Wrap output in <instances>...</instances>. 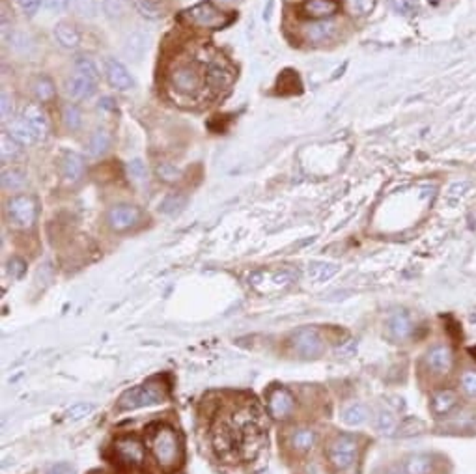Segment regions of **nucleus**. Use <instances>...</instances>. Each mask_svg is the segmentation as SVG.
Returning a JSON list of instances; mask_svg holds the SVG:
<instances>
[{
    "label": "nucleus",
    "mask_w": 476,
    "mask_h": 474,
    "mask_svg": "<svg viewBox=\"0 0 476 474\" xmlns=\"http://www.w3.org/2000/svg\"><path fill=\"white\" fill-rule=\"evenodd\" d=\"M146 446L162 473H176L183 463V443L172 426L155 424L148 429Z\"/></svg>",
    "instance_id": "1"
},
{
    "label": "nucleus",
    "mask_w": 476,
    "mask_h": 474,
    "mask_svg": "<svg viewBox=\"0 0 476 474\" xmlns=\"http://www.w3.org/2000/svg\"><path fill=\"white\" fill-rule=\"evenodd\" d=\"M363 450V437L353 433L335 435L325 450L332 474H358Z\"/></svg>",
    "instance_id": "2"
},
{
    "label": "nucleus",
    "mask_w": 476,
    "mask_h": 474,
    "mask_svg": "<svg viewBox=\"0 0 476 474\" xmlns=\"http://www.w3.org/2000/svg\"><path fill=\"white\" fill-rule=\"evenodd\" d=\"M170 396V387L164 379L153 378L146 383L136 385L133 389L125 390L116 401L118 411H136L142 407H151L164 403Z\"/></svg>",
    "instance_id": "3"
},
{
    "label": "nucleus",
    "mask_w": 476,
    "mask_h": 474,
    "mask_svg": "<svg viewBox=\"0 0 476 474\" xmlns=\"http://www.w3.org/2000/svg\"><path fill=\"white\" fill-rule=\"evenodd\" d=\"M297 271L291 267H271V269H254L248 273V286L258 294H276L297 280Z\"/></svg>",
    "instance_id": "4"
},
{
    "label": "nucleus",
    "mask_w": 476,
    "mask_h": 474,
    "mask_svg": "<svg viewBox=\"0 0 476 474\" xmlns=\"http://www.w3.org/2000/svg\"><path fill=\"white\" fill-rule=\"evenodd\" d=\"M290 351L297 359H318L325 353V338L318 329L301 327L290 336Z\"/></svg>",
    "instance_id": "5"
},
{
    "label": "nucleus",
    "mask_w": 476,
    "mask_h": 474,
    "mask_svg": "<svg viewBox=\"0 0 476 474\" xmlns=\"http://www.w3.org/2000/svg\"><path fill=\"white\" fill-rule=\"evenodd\" d=\"M183 17L189 21L190 24L195 27H200V29H209V30H220L224 27H228L232 21H234V15L218 10L215 4L211 2H200L196 6L189 8L187 12L183 13Z\"/></svg>",
    "instance_id": "6"
},
{
    "label": "nucleus",
    "mask_w": 476,
    "mask_h": 474,
    "mask_svg": "<svg viewBox=\"0 0 476 474\" xmlns=\"http://www.w3.org/2000/svg\"><path fill=\"white\" fill-rule=\"evenodd\" d=\"M6 217L15 230H30L38 217V206L30 194H17L6 203Z\"/></svg>",
    "instance_id": "7"
},
{
    "label": "nucleus",
    "mask_w": 476,
    "mask_h": 474,
    "mask_svg": "<svg viewBox=\"0 0 476 474\" xmlns=\"http://www.w3.org/2000/svg\"><path fill=\"white\" fill-rule=\"evenodd\" d=\"M112 454L120 467L140 468L146 463V446L134 435L118 437L112 445Z\"/></svg>",
    "instance_id": "8"
},
{
    "label": "nucleus",
    "mask_w": 476,
    "mask_h": 474,
    "mask_svg": "<svg viewBox=\"0 0 476 474\" xmlns=\"http://www.w3.org/2000/svg\"><path fill=\"white\" fill-rule=\"evenodd\" d=\"M265 405H267L269 417L279 422H286L293 417L297 400L290 389H286L282 385H274L265 394Z\"/></svg>",
    "instance_id": "9"
},
{
    "label": "nucleus",
    "mask_w": 476,
    "mask_h": 474,
    "mask_svg": "<svg viewBox=\"0 0 476 474\" xmlns=\"http://www.w3.org/2000/svg\"><path fill=\"white\" fill-rule=\"evenodd\" d=\"M426 372L433 375V378H447L450 375L456 364V357L450 345L447 344H435L431 345L430 350L426 351L422 357Z\"/></svg>",
    "instance_id": "10"
},
{
    "label": "nucleus",
    "mask_w": 476,
    "mask_h": 474,
    "mask_svg": "<svg viewBox=\"0 0 476 474\" xmlns=\"http://www.w3.org/2000/svg\"><path fill=\"white\" fill-rule=\"evenodd\" d=\"M202 77L200 69L196 68L195 64H178L176 68L170 71V85L176 92L183 94V96H195L196 92L200 90Z\"/></svg>",
    "instance_id": "11"
},
{
    "label": "nucleus",
    "mask_w": 476,
    "mask_h": 474,
    "mask_svg": "<svg viewBox=\"0 0 476 474\" xmlns=\"http://www.w3.org/2000/svg\"><path fill=\"white\" fill-rule=\"evenodd\" d=\"M286 448L293 454V456H307L314 450V446L318 445V431L310 426H297L291 428L284 437Z\"/></svg>",
    "instance_id": "12"
},
{
    "label": "nucleus",
    "mask_w": 476,
    "mask_h": 474,
    "mask_svg": "<svg viewBox=\"0 0 476 474\" xmlns=\"http://www.w3.org/2000/svg\"><path fill=\"white\" fill-rule=\"evenodd\" d=\"M413 319L405 310H396L385 322V338L392 344H403L405 340L413 336Z\"/></svg>",
    "instance_id": "13"
},
{
    "label": "nucleus",
    "mask_w": 476,
    "mask_h": 474,
    "mask_svg": "<svg viewBox=\"0 0 476 474\" xmlns=\"http://www.w3.org/2000/svg\"><path fill=\"white\" fill-rule=\"evenodd\" d=\"M140 220V209L131 203H118L114 208L108 209L106 213V222L114 231H125L129 228L136 226Z\"/></svg>",
    "instance_id": "14"
},
{
    "label": "nucleus",
    "mask_w": 476,
    "mask_h": 474,
    "mask_svg": "<svg viewBox=\"0 0 476 474\" xmlns=\"http://www.w3.org/2000/svg\"><path fill=\"white\" fill-rule=\"evenodd\" d=\"M97 82L99 80L90 77V75L83 73V71H73V75L66 80V94L73 101H83V99H90L97 90Z\"/></svg>",
    "instance_id": "15"
},
{
    "label": "nucleus",
    "mask_w": 476,
    "mask_h": 474,
    "mask_svg": "<svg viewBox=\"0 0 476 474\" xmlns=\"http://www.w3.org/2000/svg\"><path fill=\"white\" fill-rule=\"evenodd\" d=\"M103 71H105L106 82H108L112 88H116V90L127 92L134 86V80L133 77L129 75L127 68H125L120 60H116V58L111 57L105 58V62H103Z\"/></svg>",
    "instance_id": "16"
},
{
    "label": "nucleus",
    "mask_w": 476,
    "mask_h": 474,
    "mask_svg": "<svg viewBox=\"0 0 476 474\" xmlns=\"http://www.w3.org/2000/svg\"><path fill=\"white\" fill-rule=\"evenodd\" d=\"M338 2L336 0H304L301 12L304 17L314 21H327L338 12Z\"/></svg>",
    "instance_id": "17"
},
{
    "label": "nucleus",
    "mask_w": 476,
    "mask_h": 474,
    "mask_svg": "<svg viewBox=\"0 0 476 474\" xmlns=\"http://www.w3.org/2000/svg\"><path fill=\"white\" fill-rule=\"evenodd\" d=\"M402 467L405 474H435L437 461L431 454L416 452V454H409L403 459Z\"/></svg>",
    "instance_id": "18"
},
{
    "label": "nucleus",
    "mask_w": 476,
    "mask_h": 474,
    "mask_svg": "<svg viewBox=\"0 0 476 474\" xmlns=\"http://www.w3.org/2000/svg\"><path fill=\"white\" fill-rule=\"evenodd\" d=\"M206 85L213 90H223L234 79V71L223 62H213L207 66V71L204 73Z\"/></svg>",
    "instance_id": "19"
},
{
    "label": "nucleus",
    "mask_w": 476,
    "mask_h": 474,
    "mask_svg": "<svg viewBox=\"0 0 476 474\" xmlns=\"http://www.w3.org/2000/svg\"><path fill=\"white\" fill-rule=\"evenodd\" d=\"M458 394L452 389H439L431 394L430 409L435 417H444L450 415L454 407L458 405Z\"/></svg>",
    "instance_id": "20"
},
{
    "label": "nucleus",
    "mask_w": 476,
    "mask_h": 474,
    "mask_svg": "<svg viewBox=\"0 0 476 474\" xmlns=\"http://www.w3.org/2000/svg\"><path fill=\"white\" fill-rule=\"evenodd\" d=\"M21 118L32 127V131L38 135L39 141H43L45 136H47V133H49V122L45 118L43 110H41L38 105H28V107H24V110H22Z\"/></svg>",
    "instance_id": "21"
},
{
    "label": "nucleus",
    "mask_w": 476,
    "mask_h": 474,
    "mask_svg": "<svg viewBox=\"0 0 476 474\" xmlns=\"http://www.w3.org/2000/svg\"><path fill=\"white\" fill-rule=\"evenodd\" d=\"M62 175L64 180L69 181V183H77L80 178L84 175V159L75 152H67L64 157H62Z\"/></svg>",
    "instance_id": "22"
},
{
    "label": "nucleus",
    "mask_w": 476,
    "mask_h": 474,
    "mask_svg": "<svg viewBox=\"0 0 476 474\" xmlns=\"http://www.w3.org/2000/svg\"><path fill=\"white\" fill-rule=\"evenodd\" d=\"M368 417H370L368 407L364 405V403H360V401H351V403H347V405L340 411V420L346 424V426H349V428H358V426H363V424L368 420Z\"/></svg>",
    "instance_id": "23"
},
{
    "label": "nucleus",
    "mask_w": 476,
    "mask_h": 474,
    "mask_svg": "<svg viewBox=\"0 0 476 474\" xmlns=\"http://www.w3.org/2000/svg\"><path fill=\"white\" fill-rule=\"evenodd\" d=\"M6 133H8L11 138H15L21 146H30V144L39 141L38 135L32 131V127H30V125H28L22 118L10 120V122H8V129H6Z\"/></svg>",
    "instance_id": "24"
},
{
    "label": "nucleus",
    "mask_w": 476,
    "mask_h": 474,
    "mask_svg": "<svg viewBox=\"0 0 476 474\" xmlns=\"http://www.w3.org/2000/svg\"><path fill=\"white\" fill-rule=\"evenodd\" d=\"M55 38L64 49H77L80 45V34L77 27L69 21H60L55 27Z\"/></svg>",
    "instance_id": "25"
},
{
    "label": "nucleus",
    "mask_w": 476,
    "mask_h": 474,
    "mask_svg": "<svg viewBox=\"0 0 476 474\" xmlns=\"http://www.w3.org/2000/svg\"><path fill=\"white\" fill-rule=\"evenodd\" d=\"M336 34V24L330 21H314L304 27V36L312 43H325Z\"/></svg>",
    "instance_id": "26"
},
{
    "label": "nucleus",
    "mask_w": 476,
    "mask_h": 474,
    "mask_svg": "<svg viewBox=\"0 0 476 474\" xmlns=\"http://www.w3.org/2000/svg\"><path fill=\"white\" fill-rule=\"evenodd\" d=\"M108 146H111V133L105 127H97L86 142V153L90 157H101L108 150Z\"/></svg>",
    "instance_id": "27"
},
{
    "label": "nucleus",
    "mask_w": 476,
    "mask_h": 474,
    "mask_svg": "<svg viewBox=\"0 0 476 474\" xmlns=\"http://www.w3.org/2000/svg\"><path fill=\"white\" fill-rule=\"evenodd\" d=\"M32 92L34 97L38 99L39 103H47L55 97L56 90H55V82L47 77V75H39L36 77L32 82Z\"/></svg>",
    "instance_id": "28"
},
{
    "label": "nucleus",
    "mask_w": 476,
    "mask_h": 474,
    "mask_svg": "<svg viewBox=\"0 0 476 474\" xmlns=\"http://www.w3.org/2000/svg\"><path fill=\"white\" fill-rule=\"evenodd\" d=\"M400 428L396 415L388 409H379L375 415V429L383 435H394Z\"/></svg>",
    "instance_id": "29"
},
{
    "label": "nucleus",
    "mask_w": 476,
    "mask_h": 474,
    "mask_svg": "<svg viewBox=\"0 0 476 474\" xmlns=\"http://www.w3.org/2000/svg\"><path fill=\"white\" fill-rule=\"evenodd\" d=\"M338 269L340 267L336 266V264H323V261L321 264H312V266H308V280L310 282H325L330 277H335Z\"/></svg>",
    "instance_id": "30"
},
{
    "label": "nucleus",
    "mask_w": 476,
    "mask_h": 474,
    "mask_svg": "<svg viewBox=\"0 0 476 474\" xmlns=\"http://www.w3.org/2000/svg\"><path fill=\"white\" fill-rule=\"evenodd\" d=\"M0 155H2V163H13L19 155H21V144L11 138L8 133H2V138H0Z\"/></svg>",
    "instance_id": "31"
},
{
    "label": "nucleus",
    "mask_w": 476,
    "mask_h": 474,
    "mask_svg": "<svg viewBox=\"0 0 476 474\" xmlns=\"http://www.w3.org/2000/svg\"><path fill=\"white\" fill-rule=\"evenodd\" d=\"M27 181L24 172L19 168H4L2 170V187L6 191H19Z\"/></svg>",
    "instance_id": "32"
},
{
    "label": "nucleus",
    "mask_w": 476,
    "mask_h": 474,
    "mask_svg": "<svg viewBox=\"0 0 476 474\" xmlns=\"http://www.w3.org/2000/svg\"><path fill=\"white\" fill-rule=\"evenodd\" d=\"M62 120L69 131H77L83 124V114H80V108L75 105V103H67L62 108Z\"/></svg>",
    "instance_id": "33"
},
{
    "label": "nucleus",
    "mask_w": 476,
    "mask_h": 474,
    "mask_svg": "<svg viewBox=\"0 0 476 474\" xmlns=\"http://www.w3.org/2000/svg\"><path fill=\"white\" fill-rule=\"evenodd\" d=\"M185 206V196L179 194V192H174V194H168L164 200L159 206V211L164 215H176L181 211V208Z\"/></svg>",
    "instance_id": "34"
},
{
    "label": "nucleus",
    "mask_w": 476,
    "mask_h": 474,
    "mask_svg": "<svg viewBox=\"0 0 476 474\" xmlns=\"http://www.w3.org/2000/svg\"><path fill=\"white\" fill-rule=\"evenodd\" d=\"M301 88V80L293 71H284L279 77V92L282 94H295Z\"/></svg>",
    "instance_id": "35"
},
{
    "label": "nucleus",
    "mask_w": 476,
    "mask_h": 474,
    "mask_svg": "<svg viewBox=\"0 0 476 474\" xmlns=\"http://www.w3.org/2000/svg\"><path fill=\"white\" fill-rule=\"evenodd\" d=\"M157 175H159V180L164 181V183H176V181L181 180L183 172H181L178 166H174L172 163H161L157 166Z\"/></svg>",
    "instance_id": "36"
},
{
    "label": "nucleus",
    "mask_w": 476,
    "mask_h": 474,
    "mask_svg": "<svg viewBox=\"0 0 476 474\" xmlns=\"http://www.w3.org/2000/svg\"><path fill=\"white\" fill-rule=\"evenodd\" d=\"M146 49H148V43H146L144 36L133 34L131 38H129L127 47H125V52H127L129 57H133L134 60H139V58L144 55Z\"/></svg>",
    "instance_id": "37"
},
{
    "label": "nucleus",
    "mask_w": 476,
    "mask_h": 474,
    "mask_svg": "<svg viewBox=\"0 0 476 474\" xmlns=\"http://www.w3.org/2000/svg\"><path fill=\"white\" fill-rule=\"evenodd\" d=\"M71 6L73 10H75V13L84 19L95 17V13H97V4H95V0H71Z\"/></svg>",
    "instance_id": "38"
},
{
    "label": "nucleus",
    "mask_w": 476,
    "mask_h": 474,
    "mask_svg": "<svg viewBox=\"0 0 476 474\" xmlns=\"http://www.w3.org/2000/svg\"><path fill=\"white\" fill-rule=\"evenodd\" d=\"M424 431V424L416 420V418H405L400 428H398V433L402 437H411V435H419Z\"/></svg>",
    "instance_id": "39"
},
{
    "label": "nucleus",
    "mask_w": 476,
    "mask_h": 474,
    "mask_svg": "<svg viewBox=\"0 0 476 474\" xmlns=\"http://www.w3.org/2000/svg\"><path fill=\"white\" fill-rule=\"evenodd\" d=\"M349 6H351L355 15H358V17H366V15H370V13L375 10L377 0H349Z\"/></svg>",
    "instance_id": "40"
},
{
    "label": "nucleus",
    "mask_w": 476,
    "mask_h": 474,
    "mask_svg": "<svg viewBox=\"0 0 476 474\" xmlns=\"http://www.w3.org/2000/svg\"><path fill=\"white\" fill-rule=\"evenodd\" d=\"M92 411H94V405H92V403L78 401V403H75V405H71L69 409H67L66 418L67 420H80V418L88 417Z\"/></svg>",
    "instance_id": "41"
},
{
    "label": "nucleus",
    "mask_w": 476,
    "mask_h": 474,
    "mask_svg": "<svg viewBox=\"0 0 476 474\" xmlns=\"http://www.w3.org/2000/svg\"><path fill=\"white\" fill-rule=\"evenodd\" d=\"M459 383H461L465 394L476 398V370H465L459 378Z\"/></svg>",
    "instance_id": "42"
},
{
    "label": "nucleus",
    "mask_w": 476,
    "mask_h": 474,
    "mask_svg": "<svg viewBox=\"0 0 476 474\" xmlns=\"http://www.w3.org/2000/svg\"><path fill=\"white\" fill-rule=\"evenodd\" d=\"M134 6H136V10L148 19H157L161 15V12L157 10V6L151 2V0H134Z\"/></svg>",
    "instance_id": "43"
},
{
    "label": "nucleus",
    "mask_w": 476,
    "mask_h": 474,
    "mask_svg": "<svg viewBox=\"0 0 476 474\" xmlns=\"http://www.w3.org/2000/svg\"><path fill=\"white\" fill-rule=\"evenodd\" d=\"M470 185H472L470 181H458V183H452V185H450V189H448V192H447L448 200H450V202H458L459 198L463 196L465 192L469 191Z\"/></svg>",
    "instance_id": "44"
},
{
    "label": "nucleus",
    "mask_w": 476,
    "mask_h": 474,
    "mask_svg": "<svg viewBox=\"0 0 476 474\" xmlns=\"http://www.w3.org/2000/svg\"><path fill=\"white\" fill-rule=\"evenodd\" d=\"M24 271H27V261L21 260V258L13 256V258L8 261V273H10V277L21 278L22 275H24Z\"/></svg>",
    "instance_id": "45"
},
{
    "label": "nucleus",
    "mask_w": 476,
    "mask_h": 474,
    "mask_svg": "<svg viewBox=\"0 0 476 474\" xmlns=\"http://www.w3.org/2000/svg\"><path fill=\"white\" fill-rule=\"evenodd\" d=\"M17 6L27 17H34L41 6V0H17Z\"/></svg>",
    "instance_id": "46"
},
{
    "label": "nucleus",
    "mask_w": 476,
    "mask_h": 474,
    "mask_svg": "<svg viewBox=\"0 0 476 474\" xmlns=\"http://www.w3.org/2000/svg\"><path fill=\"white\" fill-rule=\"evenodd\" d=\"M0 113H2V122H10L13 118V99L8 96L6 90H2V108H0Z\"/></svg>",
    "instance_id": "47"
},
{
    "label": "nucleus",
    "mask_w": 476,
    "mask_h": 474,
    "mask_svg": "<svg viewBox=\"0 0 476 474\" xmlns=\"http://www.w3.org/2000/svg\"><path fill=\"white\" fill-rule=\"evenodd\" d=\"M43 4L49 12L60 13V12H64L69 4H71V0H43Z\"/></svg>",
    "instance_id": "48"
},
{
    "label": "nucleus",
    "mask_w": 476,
    "mask_h": 474,
    "mask_svg": "<svg viewBox=\"0 0 476 474\" xmlns=\"http://www.w3.org/2000/svg\"><path fill=\"white\" fill-rule=\"evenodd\" d=\"M129 172L133 175V180L136 181L144 180L146 178V168L144 164H142V161H133V163H129Z\"/></svg>",
    "instance_id": "49"
},
{
    "label": "nucleus",
    "mask_w": 476,
    "mask_h": 474,
    "mask_svg": "<svg viewBox=\"0 0 476 474\" xmlns=\"http://www.w3.org/2000/svg\"><path fill=\"white\" fill-rule=\"evenodd\" d=\"M47 474H75V468L69 463H55V465H50Z\"/></svg>",
    "instance_id": "50"
},
{
    "label": "nucleus",
    "mask_w": 476,
    "mask_h": 474,
    "mask_svg": "<svg viewBox=\"0 0 476 474\" xmlns=\"http://www.w3.org/2000/svg\"><path fill=\"white\" fill-rule=\"evenodd\" d=\"M470 355H472V359L476 361V347H470Z\"/></svg>",
    "instance_id": "51"
},
{
    "label": "nucleus",
    "mask_w": 476,
    "mask_h": 474,
    "mask_svg": "<svg viewBox=\"0 0 476 474\" xmlns=\"http://www.w3.org/2000/svg\"><path fill=\"white\" fill-rule=\"evenodd\" d=\"M428 2H431V4H435V2H439V0H428Z\"/></svg>",
    "instance_id": "52"
},
{
    "label": "nucleus",
    "mask_w": 476,
    "mask_h": 474,
    "mask_svg": "<svg viewBox=\"0 0 476 474\" xmlns=\"http://www.w3.org/2000/svg\"><path fill=\"white\" fill-rule=\"evenodd\" d=\"M224 2H232V0H224Z\"/></svg>",
    "instance_id": "53"
},
{
    "label": "nucleus",
    "mask_w": 476,
    "mask_h": 474,
    "mask_svg": "<svg viewBox=\"0 0 476 474\" xmlns=\"http://www.w3.org/2000/svg\"><path fill=\"white\" fill-rule=\"evenodd\" d=\"M95 474H105V473H95Z\"/></svg>",
    "instance_id": "54"
}]
</instances>
